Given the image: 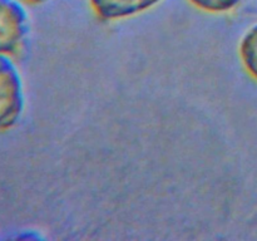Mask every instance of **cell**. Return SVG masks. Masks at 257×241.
Returning a JSON list of instances; mask_svg holds the SVG:
<instances>
[{
  "mask_svg": "<svg viewBox=\"0 0 257 241\" xmlns=\"http://www.w3.org/2000/svg\"><path fill=\"white\" fill-rule=\"evenodd\" d=\"M162 0H89L98 18L108 22L128 19L157 7Z\"/></svg>",
  "mask_w": 257,
  "mask_h": 241,
  "instance_id": "3957f363",
  "label": "cell"
},
{
  "mask_svg": "<svg viewBox=\"0 0 257 241\" xmlns=\"http://www.w3.org/2000/svg\"><path fill=\"white\" fill-rule=\"evenodd\" d=\"M40 237H42V236H40L39 233H37V231H32V230L23 231V232L19 233V235L14 236V238H20V240H23V238H24V240H28V238H29V240H35V238H40Z\"/></svg>",
  "mask_w": 257,
  "mask_h": 241,
  "instance_id": "8992f818",
  "label": "cell"
},
{
  "mask_svg": "<svg viewBox=\"0 0 257 241\" xmlns=\"http://www.w3.org/2000/svg\"><path fill=\"white\" fill-rule=\"evenodd\" d=\"M25 109L24 84L12 55L0 54V132L12 130Z\"/></svg>",
  "mask_w": 257,
  "mask_h": 241,
  "instance_id": "6da1fadb",
  "label": "cell"
},
{
  "mask_svg": "<svg viewBox=\"0 0 257 241\" xmlns=\"http://www.w3.org/2000/svg\"><path fill=\"white\" fill-rule=\"evenodd\" d=\"M197 9L213 14L232 12L240 5L241 0H188Z\"/></svg>",
  "mask_w": 257,
  "mask_h": 241,
  "instance_id": "5b68a950",
  "label": "cell"
},
{
  "mask_svg": "<svg viewBox=\"0 0 257 241\" xmlns=\"http://www.w3.org/2000/svg\"><path fill=\"white\" fill-rule=\"evenodd\" d=\"M241 62L248 74L257 80V23L246 30L238 45Z\"/></svg>",
  "mask_w": 257,
  "mask_h": 241,
  "instance_id": "277c9868",
  "label": "cell"
},
{
  "mask_svg": "<svg viewBox=\"0 0 257 241\" xmlns=\"http://www.w3.org/2000/svg\"><path fill=\"white\" fill-rule=\"evenodd\" d=\"M23 3H27V4H32V5H38V4H43V3L48 2V0H20Z\"/></svg>",
  "mask_w": 257,
  "mask_h": 241,
  "instance_id": "52a82bcc",
  "label": "cell"
},
{
  "mask_svg": "<svg viewBox=\"0 0 257 241\" xmlns=\"http://www.w3.org/2000/svg\"><path fill=\"white\" fill-rule=\"evenodd\" d=\"M29 34V17L20 0H0V54L14 55Z\"/></svg>",
  "mask_w": 257,
  "mask_h": 241,
  "instance_id": "7a4b0ae2",
  "label": "cell"
}]
</instances>
